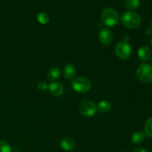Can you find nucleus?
Returning <instances> with one entry per match:
<instances>
[{
  "instance_id": "15",
  "label": "nucleus",
  "mask_w": 152,
  "mask_h": 152,
  "mask_svg": "<svg viewBox=\"0 0 152 152\" xmlns=\"http://www.w3.org/2000/svg\"><path fill=\"white\" fill-rule=\"evenodd\" d=\"M144 131H145V136L151 138L152 137V117L147 119L145 121Z\"/></svg>"
},
{
  "instance_id": "6",
  "label": "nucleus",
  "mask_w": 152,
  "mask_h": 152,
  "mask_svg": "<svg viewBox=\"0 0 152 152\" xmlns=\"http://www.w3.org/2000/svg\"><path fill=\"white\" fill-rule=\"evenodd\" d=\"M97 108L90 99H84L80 105V111L84 117H92L96 114Z\"/></svg>"
},
{
  "instance_id": "5",
  "label": "nucleus",
  "mask_w": 152,
  "mask_h": 152,
  "mask_svg": "<svg viewBox=\"0 0 152 152\" xmlns=\"http://www.w3.org/2000/svg\"><path fill=\"white\" fill-rule=\"evenodd\" d=\"M115 54L119 59L122 60H126L132 55V47L129 42L121 41L117 43L115 46Z\"/></svg>"
},
{
  "instance_id": "4",
  "label": "nucleus",
  "mask_w": 152,
  "mask_h": 152,
  "mask_svg": "<svg viewBox=\"0 0 152 152\" xmlns=\"http://www.w3.org/2000/svg\"><path fill=\"white\" fill-rule=\"evenodd\" d=\"M136 76L142 83H151L152 82V66L147 63L141 64L137 69Z\"/></svg>"
},
{
  "instance_id": "24",
  "label": "nucleus",
  "mask_w": 152,
  "mask_h": 152,
  "mask_svg": "<svg viewBox=\"0 0 152 152\" xmlns=\"http://www.w3.org/2000/svg\"><path fill=\"white\" fill-rule=\"evenodd\" d=\"M151 28L152 29V19H151Z\"/></svg>"
},
{
  "instance_id": "10",
  "label": "nucleus",
  "mask_w": 152,
  "mask_h": 152,
  "mask_svg": "<svg viewBox=\"0 0 152 152\" xmlns=\"http://www.w3.org/2000/svg\"><path fill=\"white\" fill-rule=\"evenodd\" d=\"M76 73H77V69L74 64L68 63L64 67L63 74L67 80H71L74 78L76 75Z\"/></svg>"
},
{
  "instance_id": "1",
  "label": "nucleus",
  "mask_w": 152,
  "mask_h": 152,
  "mask_svg": "<svg viewBox=\"0 0 152 152\" xmlns=\"http://www.w3.org/2000/svg\"><path fill=\"white\" fill-rule=\"evenodd\" d=\"M121 22L126 28L129 29H136L140 26L142 20L138 13L129 10L122 15Z\"/></svg>"
},
{
  "instance_id": "16",
  "label": "nucleus",
  "mask_w": 152,
  "mask_h": 152,
  "mask_svg": "<svg viewBox=\"0 0 152 152\" xmlns=\"http://www.w3.org/2000/svg\"><path fill=\"white\" fill-rule=\"evenodd\" d=\"M140 0H126L125 4L129 10H134L138 8V7L140 6Z\"/></svg>"
},
{
  "instance_id": "23",
  "label": "nucleus",
  "mask_w": 152,
  "mask_h": 152,
  "mask_svg": "<svg viewBox=\"0 0 152 152\" xmlns=\"http://www.w3.org/2000/svg\"><path fill=\"white\" fill-rule=\"evenodd\" d=\"M150 45H151V46L152 47V37H151V40H150Z\"/></svg>"
},
{
  "instance_id": "13",
  "label": "nucleus",
  "mask_w": 152,
  "mask_h": 152,
  "mask_svg": "<svg viewBox=\"0 0 152 152\" xmlns=\"http://www.w3.org/2000/svg\"><path fill=\"white\" fill-rule=\"evenodd\" d=\"M145 134L144 132H135V133H134L133 134H132V138H131L132 142H133L134 144H136V145L142 143V142L145 140Z\"/></svg>"
},
{
  "instance_id": "20",
  "label": "nucleus",
  "mask_w": 152,
  "mask_h": 152,
  "mask_svg": "<svg viewBox=\"0 0 152 152\" xmlns=\"http://www.w3.org/2000/svg\"><path fill=\"white\" fill-rule=\"evenodd\" d=\"M132 152H147L145 148H144L143 147H137V148H134V149L132 151Z\"/></svg>"
},
{
  "instance_id": "22",
  "label": "nucleus",
  "mask_w": 152,
  "mask_h": 152,
  "mask_svg": "<svg viewBox=\"0 0 152 152\" xmlns=\"http://www.w3.org/2000/svg\"><path fill=\"white\" fill-rule=\"evenodd\" d=\"M129 37L128 35H125L124 37H123V41H125V42H128V41H129Z\"/></svg>"
},
{
  "instance_id": "8",
  "label": "nucleus",
  "mask_w": 152,
  "mask_h": 152,
  "mask_svg": "<svg viewBox=\"0 0 152 152\" xmlns=\"http://www.w3.org/2000/svg\"><path fill=\"white\" fill-rule=\"evenodd\" d=\"M48 89L50 93L55 96H60L64 93L63 86L58 82L50 83L48 86Z\"/></svg>"
},
{
  "instance_id": "18",
  "label": "nucleus",
  "mask_w": 152,
  "mask_h": 152,
  "mask_svg": "<svg viewBox=\"0 0 152 152\" xmlns=\"http://www.w3.org/2000/svg\"><path fill=\"white\" fill-rule=\"evenodd\" d=\"M0 152H11V148L7 142L0 140Z\"/></svg>"
},
{
  "instance_id": "21",
  "label": "nucleus",
  "mask_w": 152,
  "mask_h": 152,
  "mask_svg": "<svg viewBox=\"0 0 152 152\" xmlns=\"http://www.w3.org/2000/svg\"><path fill=\"white\" fill-rule=\"evenodd\" d=\"M145 34H146L147 36H150L152 34V29L151 28H148L145 31Z\"/></svg>"
},
{
  "instance_id": "14",
  "label": "nucleus",
  "mask_w": 152,
  "mask_h": 152,
  "mask_svg": "<svg viewBox=\"0 0 152 152\" xmlns=\"http://www.w3.org/2000/svg\"><path fill=\"white\" fill-rule=\"evenodd\" d=\"M60 69L59 68L54 67V68H52L49 70L48 73V78L50 81H53V80H56L59 79L60 77Z\"/></svg>"
},
{
  "instance_id": "25",
  "label": "nucleus",
  "mask_w": 152,
  "mask_h": 152,
  "mask_svg": "<svg viewBox=\"0 0 152 152\" xmlns=\"http://www.w3.org/2000/svg\"><path fill=\"white\" fill-rule=\"evenodd\" d=\"M151 63H152V56H151Z\"/></svg>"
},
{
  "instance_id": "11",
  "label": "nucleus",
  "mask_w": 152,
  "mask_h": 152,
  "mask_svg": "<svg viewBox=\"0 0 152 152\" xmlns=\"http://www.w3.org/2000/svg\"><path fill=\"white\" fill-rule=\"evenodd\" d=\"M138 56L142 61H147L150 59L151 56V50L149 47L146 45H143L138 50Z\"/></svg>"
},
{
  "instance_id": "26",
  "label": "nucleus",
  "mask_w": 152,
  "mask_h": 152,
  "mask_svg": "<svg viewBox=\"0 0 152 152\" xmlns=\"http://www.w3.org/2000/svg\"><path fill=\"white\" fill-rule=\"evenodd\" d=\"M121 152H126V151H121Z\"/></svg>"
},
{
  "instance_id": "17",
  "label": "nucleus",
  "mask_w": 152,
  "mask_h": 152,
  "mask_svg": "<svg viewBox=\"0 0 152 152\" xmlns=\"http://www.w3.org/2000/svg\"><path fill=\"white\" fill-rule=\"evenodd\" d=\"M37 20L39 23L42 24V25H46L49 22V16L45 13H40L37 16Z\"/></svg>"
},
{
  "instance_id": "9",
  "label": "nucleus",
  "mask_w": 152,
  "mask_h": 152,
  "mask_svg": "<svg viewBox=\"0 0 152 152\" xmlns=\"http://www.w3.org/2000/svg\"><path fill=\"white\" fill-rule=\"evenodd\" d=\"M60 146L63 150L67 151H72L76 146V142L74 139L71 137H65L60 142Z\"/></svg>"
},
{
  "instance_id": "2",
  "label": "nucleus",
  "mask_w": 152,
  "mask_h": 152,
  "mask_svg": "<svg viewBox=\"0 0 152 152\" xmlns=\"http://www.w3.org/2000/svg\"><path fill=\"white\" fill-rule=\"evenodd\" d=\"M101 19L103 25L108 27H114L118 24L120 20L119 13L112 7H107L102 12Z\"/></svg>"
},
{
  "instance_id": "7",
  "label": "nucleus",
  "mask_w": 152,
  "mask_h": 152,
  "mask_svg": "<svg viewBox=\"0 0 152 152\" xmlns=\"http://www.w3.org/2000/svg\"><path fill=\"white\" fill-rule=\"evenodd\" d=\"M99 40L102 44L109 45L113 41V33L109 28H103L99 32Z\"/></svg>"
},
{
  "instance_id": "19",
  "label": "nucleus",
  "mask_w": 152,
  "mask_h": 152,
  "mask_svg": "<svg viewBox=\"0 0 152 152\" xmlns=\"http://www.w3.org/2000/svg\"><path fill=\"white\" fill-rule=\"evenodd\" d=\"M37 88L39 91H45L47 89H48V86L47 85V83H45V82H39L37 85Z\"/></svg>"
},
{
  "instance_id": "12",
  "label": "nucleus",
  "mask_w": 152,
  "mask_h": 152,
  "mask_svg": "<svg viewBox=\"0 0 152 152\" xmlns=\"http://www.w3.org/2000/svg\"><path fill=\"white\" fill-rule=\"evenodd\" d=\"M96 108L99 110V112L102 113V114H105V113H108L111 111V108H112V105H111V104L108 101L102 100L101 102H99Z\"/></svg>"
},
{
  "instance_id": "3",
  "label": "nucleus",
  "mask_w": 152,
  "mask_h": 152,
  "mask_svg": "<svg viewBox=\"0 0 152 152\" xmlns=\"http://www.w3.org/2000/svg\"><path fill=\"white\" fill-rule=\"evenodd\" d=\"M91 83L88 78L78 77L74 79L71 83V87L78 93H86L91 88Z\"/></svg>"
}]
</instances>
